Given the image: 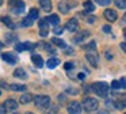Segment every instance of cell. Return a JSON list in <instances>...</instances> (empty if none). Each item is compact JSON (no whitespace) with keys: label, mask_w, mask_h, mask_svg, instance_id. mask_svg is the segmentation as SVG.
<instances>
[{"label":"cell","mask_w":126,"mask_h":114,"mask_svg":"<svg viewBox=\"0 0 126 114\" xmlns=\"http://www.w3.org/2000/svg\"><path fill=\"white\" fill-rule=\"evenodd\" d=\"M6 41L7 43H15L18 42V35L15 33H8V34H6Z\"/></svg>","instance_id":"2e32d148"},{"label":"cell","mask_w":126,"mask_h":114,"mask_svg":"<svg viewBox=\"0 0 126 114\" xmlns=\"http://www.w3.org/2000/svg\"><path fill=\"white\" fill-rule=\"evenodd\" d=\"M121 100H122V102L126 105V94H125V95H122V98H121Z\"/></svg>","instance_id":"ab89813d"},{"label":"cell","mask_w":126,"mask_h":114,"mask_svg":"<svg viewBox=\"0 0 126 114\" xmlns=\"http://www.w3.org/2000/svg\"><path fill=\"white\" fill-rule=\"evenodd\" d=\"M95 46H96V43L92 41V42H90V45L87 46V49H95Z\"/></svg>","instance_id":"8d00e7d4"},{"label":"cell","mask_w":126,"mask_h":114,"mask_svg":"<svg viewBox=\"0 0 126 114\" xmlns=\"http://www.w3.org/2000/svg\"><path fill=\"white\" fill-rule=\"evenodd\" d=\"M14 76L18 79H26L27 77V73L25 72V69H22V68H18V69L14 71Z\"/></svg>","instance_id":"ac0fdd59"},{"label":"cell","mask_w":126,"mask_h":114,"mask_svg":"<svg viewBox=\"0 0 126 114\" xmlns=\"http://www.w3.org/2000/svg\"><path fill=\"white\" fill-rule=\"evenodd\" d=\"M111 87H112L114 90H118V88L121 87V81H118V80H114V81L111 83Z\"/></svg>","instance_id":"1f68e13d"},{"label":"cell","mask_w":126,"mask_h":114,"mask_svg":"<svg viewBox=\"0 0 126 114\" xmlns=\"http://www.w3.org/2000/svg\"><path fill=\"white\" fill-rule=\"evenodd\" d=\"M98 114H109V113H107V111H99Z\"/></svg>","instance_id":"7bdbcfd3"},{"label":"cell","mask_w":126,"mask_h":114,"mask_svg":"<svg viewBox=\"0 0 126 114\" xmlns=\"http://www.w3.org/2000/svg\"><path fill=\"white\" fill-rule=\"evenodd\" d=\"M6 110H7V107H6V105H1V109H0V114H6Z\"/></svg>","instance_id":"e575fe53"},{"label":"cell","mask_w":126,"mask_h":114,"mask_svg":"<svg viewBox=\"0 0 126 114\" xmlns=\"http://www.w3.org/2000/svg\"><path fill=\"white\" fill-rule=\"evenodd\" d=\"M39 4H41L42 10L46 11V12L52 11V1L50 0H39Z\"/></svg>","instance_id":"5bb4252c"},{"label":"cell","mask_w":126,"mask_h":114,"mask_svg":"<svg viewBox=\"0 0 126 114\" xmlns=\"http://www.w3.org/2000/svg\"><path fill=\"white\" fill-rule=\"evenodd\" d=\"M64 68H65L66 71H68V69H73V68H75V64H73V62H65Z\"/></svg>","instance_id":"d6a6232c"},{"label":"cell","mask_w":126,"mask_h":114,"mask_svg":"<svg viewBox=\"0 0 126 114\" xmlns=\"http://www.w3.org/2000/svg\"><path fill=\"white\" fill-rule=\"evenodd\" d=\"M1 87H3L4 90H6V88H8V86H6V81H4V80L1 81Z\"/></svg>","instance_id":"60d3db41"},{"label":"cell","mask_w":126,"mask_h":114,"mask_svg":"<svg viewBox=\"0 0 126 114\" xmlns=\"http://www.w3.org/2000/svg\"><path fill=\"white\" fill-rule=\"evenodd\" d=\"M84 77H85L84 73H80V75H79V79H81V80H84Z\"/></svg>","instance_id":"b9f144b4"},{"label":"cell","mask_w":126,"mask_h":114,"mask_svg":"<svg viewBox=\"0 0 126 114\" xmlns=\"http://www.w3.org/2000/svg\"><path fill=\"white\" fill-rule=\"evenodd\" d=\"M63 31H64V27L63 26H61V27L60 26H56L54 29H53V33H54V34H57V35L58 34H63Z\"/></svg>","instance_id":"4dcf8cb0"},{"label":"cell","mask_w":126,"mask_h":114,"mask_svg":"<svg viewBox=\"0 0 126 114\" xmlns=\"http://www.w3.org/2000/svg\"><path fill=\"white\" fill-rule=\"evenodd\" d=\"M8 4L12 7V11L15 14H22L25 11V3L22 0H10Z\"/></svg>","instance_id":"5b68a950"},{"label":"cell","mask_w":126,"mask_h":114,"mask_svg":"<svg viewBox=\"0 0 126 114\" xmlns=\"http://www.w3.org/2000/svg\"><path fill=\"white\" fill-rule=\"evenodd\" d=\"M1 58H3L6 62L11 64V65H14L15 62L18 61V58L14 56V54H11V53H3V54H1Z\"/></svg>","instance_id":"30bf717a"},{"label":"cell","mask_w":126,"mask_h":114,"mask_svg":"<svg viewBox=\"0 0 126 114\" xmlns=\"http://www.w3.org/2000/svg\"><path fill=\"white\" fill-rule=\"evenodd\" d=\"M4 105H6L7 110H16L18 109V102L14 99H7L6 102H4Z\"/></svg>","instance_id":"4fadbf2b"},{"label":"cell","mask_w":126,"mask_h":114,"mask_svg":"<svg viewBox=\"0 0 126 114\" xmlns=\"http://www.w3.org/2000/svg\"><path fill=\"white\" fill-rule=\"evenodd\" d=\"M52 42L54 43L56 46H58V48H61V49H64V48H66V45H65V42H64L63 39H60V38H57V37H54V38H52Z\"/></svg>","instance_id":"44dd1931"},{"label":"cell","mask_w":126,"mask_h":114,"mask_svg":"<svg viewBox=\"0 0 126 114\" xmlns=\"http://www.w3.org/2000/svg\"><path fill=\"white\" fill-rule=\"evenodd\" d=\"M69 114H81V105L79 102H71L68 105Z\"/></svg>","instance_id":"52a82bcc"},{"label":"cell","mask_w":126,"mask_h":114,"mask_svg":"<svg viewBox=\"0 0 126 114\" xmlns=\"http://www.w3.org/2000/svg\"><path fill=\"white\" fill-rule=\"evenodd\" d=\"M11 90L12 91H26V86H23V84H11Z\"/></svg>","instance_id":"cb8c5ba5"},{"label":"cell","mask_w":126,"mask_h":114,"mask_svg":"<svg viewBox=\"0 0 126 114\" xmlns=\"http://www.w3.org/2000/svg\"><path fill=\"white\" fill-rule=\"evenodd\" d=\"M92 91L95 92L96 95H99V96H107V94H109V84L106 83V81H96V83L92 84Z\"/></svg>","instance_id":"6da1fadb"},{"label":"cell","mask_w":126,"mask_h":114,"mask_svg":"<svg viewBox=\"0 0 126 114\" xmlns=\"http://www.w3.org/2000/svg\"><path fill=\"white\" fill-rule=\"evenodd\" d=\"M87 37H90V31H87V30L80 31L79 34H76V37H75V42H76V43H83Z\"/></svg>","instance_id":"9c48e42d"},{"label":"cell","mask_w":126,"mask_h":114,"mask_svg":"<svg viewBox=\"0 0 126 114\" xmlns=\"http://www.w3.org/2000/svg\"><path fill=\"white\" fill-rule=\"evenodd\" d=\"M117 12L114 10H106L104 11V18L107 19L109 22H115L117 20Z\"/></svg>","instance_id":"8fae6325"},{"label":"cell","mask_w":126,"mask_h":114,"mask_svg":"<svg viewBox=\"0 0 126 114\" xmlns=\"http://www.w3.org/2000/svg\"><path fill=\"white\" fill-rule=\"evenodd\" d=\"M121 49H122V50L126 53V42H122V43H121Z\"/></svg>","instance_id":"74e56055"},{"label":"cell","mask_w":126,"mask_h":114,"mask_svg":"<svg viewBox=\"0 0 126 114\" xmlns=\"http://www.w3.org/2000/svg\"><path fill=\"white\" fill-rule=\"evenodd\" d=\"M34 103L39 109H46L50 106V98L47 95H37L34 96Z\"/></svg>","instance_id":"3957f363"},{"label":"cell","mask_w":126,"mask_h":114,"mask_svg":"<svg viewBox=\"0 0 126 114\" xmlns=\"http://www.w3.org/2000/svg\"><path fill=\"white\" fill-rule=\"evenodd\" d=\"M95 1L98 3L99 5H103V7L106 5V7H107V5H110V3H111V0H95Z\"/></svg>","instance_id":"f546056e"},{"label":"cell","mask_w":126,"mask_h":114,"mask_svg":"<svg viewBox=\"0 0 126 114\" xmlns=\"http://www.w3.org/2000/svg\"><path fill=\"white\" fill-rule=\"evenodd\" d=\"M58 64H60V60H58L57 57H53V58H49V60L46 61L47 68H50V69H52V68H56Z\"/></svg>","instance_id":"e0dca14e"},{"label":"cell","mask_w":126,"mask_h":114,"mask_svg":"<svg viewBox=\"0 0 126 114\" xmlns=\"http://www.w3.org/2000/svg\"><path fill=\"white\" fill-rule=\"evenodd\" d=\"M30 16H31L33 19H38V18H39L38 10H37V8H31V10H30Z\"/></svg>","instance_id":"4316f807"},{"label":"cell","mask_w":126,"mask_h":114,"mask_svg":"<svg viewBox=\"0 0 126 114\" xmlns=\"http://www.w3.org/2000/svg\"><path fill=\"white\" fill-rule=\"evenodd\" d=\"M15 50H16V52H25V50H27V49H26V43H16Z\"/></svg>","instance_id":"83f0119b"},{"label":"cell","mask_w":126,"mask_h":114,"mask_svg":"<svg viewBox=\"0 0 126 114\" xmlns=\"http://www.w3.org/2000/svg\"><path fill=\"white\" fill-rule=\"evenodd\" d=\"M31 61H33V64L35 65V67H38V68H41L42 65H44V60H42V57L39 56V54H33Z\"/></svg>","instance_id":"7c38bea8"},{"label":"cell","mask_w":126,"mask_h":114,"mask_svg":"<svg viewBox=\"0 0 126 114\" xmlns=\"http://www.w3.org/2000/svg\"><path fill=\"white\" fill-rule=\"evenodd\" d=\"M65 29H68L71 33L77 31V29H79V22H77V19L76 18L69 19V20L66 22V24H65Z\"/></svg>","instance_id":"ba28073f"},{"label":"cell","mask_w":126,"mask_h":114,"mask_svg":"<svg viewBox=\"0 0 126 114\" xmlns=\"http://www.w3.org/2000/svg\"><path fill=\"white\" fill-rule=\"evenodd\" d=\"M58 10L61 11L63 14H66V12H69V10H71V7H69V3L68 1H61L60 4H58Z\"/></svg>","instance_id":"9a60e30c"},{"label":"cell","mask_w":126,"mask_h":114,"mask_svg":"<svg viewBox=\"0 0 126 114\" xmlns=\"http://www.w3.org/2000/svg\"><path fill=\"white\" fill-rule=\"evenodd\" d=\"M85 57H87V60L90 61L91 65H94V67H98V64H99V54L96 53L95 49H87Z\"/></svg>","instance_id":"277c9868"},{"label":"cell","mask_w":126,"mask_h":114,"mask_svg":"<svg viewBox=\"0 0 126 114\" xmlns=\"http://www.w3.org/2000/svg\"><path fill=\"white\" fill-rule=\"evenodd\" d=\"M47 22L52 23V24H58L60 18H58V15H56V14H52L50 16H47Z\"/></svg>","instance_id":"603a6c76"},{"label":"cell","mask_w":126,"mask_h":114,"mask_svg":"<svg viewBox=\"0 0 126 114\" xmlns=\"http://www.w3.org/2000/svg\"><path fill=\"white\" fill-rule=\"evenodd\" d=\"M26 114H34V113H26Z\"/></svg>","instance_id":"bcb514c9"},{"label":"cell","mask_w":126,"mask_h":114,"mask_svg":"<svg viewBox=\"0 0 126 114\" xmlns=\"http://www.w3.org/2000/svg\"><path fill=\"white\" fill-rule=\"evenodd\" d=\"M123 37H125V38H126V29H125V30H123Z\"/></svg>","instance_id":"f6af8a7d"},{"label":"cell","mask_w":126,"mask_h":114,"mask_svg":"<svg viewBox=\"0 0 126 114\" xmlns=\"http://www.w3.org/2000/svg\"><path fill=\"white\" fill-rule=\"evenodd\" d=\"M83 8H84L87 12H92V11L95 10V5H94L92 1H90V0H88V1H85L84 4H83Z\"/></svg>","instance_id":"7402d4cb"},{"label":"cell","mask_w":126,"mask_h":114,"mask_svg":"<svg viewBox=\"0 0 126 114\" xmlns=\"http://www.w3.org/2000/svg\"><path fill=\"white\" fill-rule=\"evenodd\" d=\"M1 20H3V23L6 24L8 29H15V23L8 18V16H3V18H1Z\"/></svg>","instance_id":"ffe728a7"},{"label":"cell","mask_w":126,"mask_h":114,"mask_svg":"<svg viewBox=\"0 0 126 114\" xmlns=\"http://www.w3.org/2000/svg\"><path fill=\"white\" fill-rule=\"evenodd\" d=\"M66 92H73V95H76V94H77V90H75V88H72V90H66Z\"/></svg>","instance_id":"f35d334b"},{"label":"cell","mask_w":126,"mask_h":114,"mask_svg":"<svg viewBox=\"0 0 126 114\" xmlns=\"http://www.w3.org/2000/svg\"><path fill=\"white\" fill-rule=\"evenodd\" d=\"M31 100H34V98H33V95H31V94H23L22 96H20V103H23V105L30 103Z\"/></svg>","instance_id":"d6986e66"},{"label":"cell","mask_w":126,"mask_h":114,"mask_svg":"<svg viewBox=\"0 0 126 114\" xmlns=\"http://www.w3.org/2000/svg\"><path fill=\"white\" fill-rule=\"evenodd\" d=\"M119 81H121V87H123V88H126V77H122Z\"/></svg>","instance_id":"836d02e7"},{"label":"cell","mask_w":126,"mask_h":114,"mask_svg":"<svg viewBox=\"0 0 126 114\" xmlns=\"http://www.w3.org/2000/svg\"><path fill=\"white\" fill-rule=\"evenodd\" d=\"M114 3L118 8H121V10H125L126 8V0H114Z\"/></svg>","instance_id":"484cf974"},{"label":"cell","mask_w":126,"mask_h":114,"mask_svg":"<svg viewBox=\"0 0 126 114\" xmlns=\"http://www.w3.org/2000/svg\"><path fill=\"white\" fill-rule=\"evenodd\" d=\"M123 23H126V14L123 15Z\"/></svg>","instance_id":"ee69618b"},{"label":"cell","mask_w":126,"mask_h":114,"mask_svg":"<svg viewBox=\"0 0 126 114\" xmlns=\"http://www.w3.org/2000/svg\"><path fill=\"white\" fill-rule=\"evenodd\" d=\"M33 20H34V19L31 18V16L25 18V19L22 20V26H23V27H30V26H33Z\"/></svg>","instance_id":"d4e9b609"},{"label":"cell","mask_w":126,"mask_h":114,"mask_svg":"<svg viewBox=\"0 0 126 114\" xmlns=\"http://www.w3.org/2000/svg\"><path fill=\"white\" fill-rule=\"evenodd\" d=\"M39 46H41V48H45L47 52H52V53H54V52H56V50H54V48H53V46H50L49 43H41Z\"/></svg>","instance_id":"f1b7e54d"},{"label":"cell","mask_w":126,"mask_h":114,"mask_svg":"<svg viewBox=\"0 0 126 114\" xmlns=\"http://www.w3.org/2000/svg\"><path fill=\"white\" fill-rule=\"evenodd\" d=\"M102 29H103L104 33H110V31H111V27H110V26H103Z\"/></svg>","instance_id":"d590c367"},{"label":"cell","mask_w":126,"mask_h":114,"mask_svg":"<svg viewBox=\"0 0 126 114\" xmlns=\"http://www.w3.org/2000/svg\"><path fill=\"white\" fill-rule=\"evenodd\" d=\"M49 22H47V19H41L39 20V34H41V37H46L47 33H49Z\"/></svg>","instance_id":"8992f818"},{"label":"cell","mask_w":126,"mask_h":114,"mask_svg":"<svg viewBox=\"0 0 126 114\" xmlns=\"http://www.w3.org/2000/svg\"><path fill=\"white\" fill-rule=\"evenodd\" d=\"M98 107H99V102L95 98H91V96L84 98V100H83V109H84L85 111L92 113V111L98 110Z\"/></svg>","instance_id":"7a4b0ae2"}]
</instances>
